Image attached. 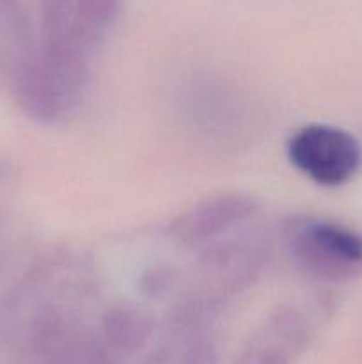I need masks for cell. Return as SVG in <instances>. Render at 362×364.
<instances>
[{"mask_svg":"<svg viewBox=\"0 0 362 364\" xmlns=\"http://www.w3.org/2000/svg\"><path fill=\"white\" fill-rule=\"evenodd\" d=\"M87 84V59L53 52L45 46L27 48L13 68V95L23 116L38 124L62 121L80 102Z\"/></svg>","mask_w":362,"mask_h":364,"instance_id":"obj_1","label":"cell"},{"mask_svg":"<svg viewBox=\"0 0 362 364\" xmlns=\"http://www.w3.org/2000/svg\"><path fill=\"white\" fill-rule=\"evenodd\" d=\"M283 244L298 272L322 283H346L362 274V235L319 217L293 215Z\"/></svg>","mask_w":362,"mask_h":364,"instance_id":"obj_2","label":"cell"},{"mask_svg":"<svg viewBox=\"0 0 362 364\" xmlns=\"http://www.w3.org/2000/svg\"><path fill=\"white\" fill-rule=\"evenodd\" d=\"M286 155L291 166L322 187H341L362 166L361 142L334 124L312 123L290 137Z\"/></svg>","mask_w":362,"mask_h":364,"instance_id":"obj_3","label":"cell"},{"mask_svg":"<svg viewBox=\"0 0 362 364\" xmlns=\"http://www.w3.org/2000/svg\"><path fill=\"white\" fill-rule=\"evenodd\" d=\"M254 212L252 198L240 192H224L209 196L181 213L172 220L169 233L183 245L208 244L251 219Z\"/></svg>","mask_w":362,"mask_h":364,"instance_id":"obj_4","label":"cell"},{"mask_svg":"<svg viewBox=\"0 0 362 364\" xmlns=\"http://www.w3.org/2000/svg\"><path fill=\"white\" fill-rule=\"evenodd\" d=\"M261 252L251 244L219 245L213 251H208L202 259L204 281H212V288L240 290L258 276L261 269Z\"/></svg>","mask_w":362,"mask_h":364,"instance_id":"obj_5","label":"cell"},{"mask_svg":"<svg viewBox=\"0 0 362 364\" xmlns=\"http://www.w3.org/2000/svg\"><path fill=\"white\" fill-rule=\"evenodd\" d=\"M123 9V0H75V36L84 52L103 41Z\"/></svg>","mask_w":362,"mask_h":364,"instance_id":"obj_6","label":"cell"},{"mask_svg":"<svg viewBox=\"0 0 362 364\" xmlns=\"http://www.w3.org/2000/svg\"><path fill=\"white\" fill-rule=\"evenodd\" d=\"M102 331L110 347L121 352H133L148 341L151 320L138 309L119 306L103 316Z\"/></svg>","mask_w":362,"mask_h":364,"instance_id":"obj_7","label":"cell"},{"mask_svg":"<svg viewBox=\"0 0 362 364\" xmlns=\"http://www.w3.org/2000/svg\"><path fill=\"white\" fill-rule=\"evenodd\" d=\"M185 364H216L215 347L208 341H197L194 347L188 350Z\"/></svg>","mask_w":362,"mask_h":364,"instance_id":"obj_8","label":"cell"},{"mask_svg":"<svg viewBox=\"0 0 362 364\" xmlns=\"http://www.w3.org/2000/svg\"><path fill=\"white\" fill-rule=\"evenodd\" d=\"M258 364H287L286 350L284 348H268L261 354Z\"/></svg>","mask_w":362,"mask_h":364,"instance_id":"obj_9","label":"cell"}]
</instances>
